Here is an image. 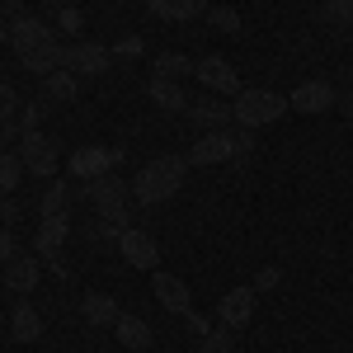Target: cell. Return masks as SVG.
<instances>
[{"mask_svg":"<svg viewBox=\"0 0 353 353\" xmlns=\"http://www.w3.org/2000/svg\"><path fill=\"white\" fill-rule=\"evenodd\" d=\"M43 99L48 104H76L81 99V76L76 71H52V76H43Z\"/></svg>","mask_w":353,"mask_h":353,"instance_id":"7402d4cb","label":"cell"},{"mask_svg":"<svg viewBox=\"0 0 353 353\" xmlns=\"http://www.w3.org/2000/svg\"><path fill=\"white\" fill-rule=\"evenodd\" d=\"M184 174H189V156L165 151L156 161H146L132 179V203L137 208H161L165 198H174V193L184 189Z\"/></svg>","mask_w":353,"mask_h":353,"instance_id":"6da1fadb","label":"cell"},{"mask_svg":"<svg viewBox=\"0 0 353 353\" xmlns=\"http://www.w3.org/2000/svg\"><path fill=\"white\" fill-rule=\"evenodd\" d=\"M146 94H151V104L165 113H189V94H184V85L174 81V76H161V71H151V81H146Z\"/></svg>","mask_w":353,"mask_h":353,"instance_id":"9a60e30c","label":"cell"},{"mask_svg":"<svg viewBox=\"0 0 353 353\" xmlns=\"http://www.w3.org/2000/svg\"><path fill=\"white\" fill-rule=\"evenodd\" d=\"M193 353H236V334L226 325H212L208 334H198V344H193Z\"/></svg>","mask_w":353,"mask_h":353,"instance_id":"cb8c5ba5","label":"cell"},{"mask_svg":"<svg viewBox=\"0 0 353 353\" xmlns=\"http://www.w3.org/2000/svg\"><path fill=\"white\" fill-rule=\"evenodd\" d=\"M19 109H24L19 90H14L10 81H0V123H5V128H14V118H19Z\"/></svg>","mask_w":353,"mask_h":353,"instance_id":"83f0119b","label":"cell"},{"mask_svg":"<svg viewBox=\"0 0 353 353\" xmlns=\"http://www.w3.org/2000/svg\"><path fill=\"white\" fill-rule=\"evenodd\" d=\"M57 28L76 38V33H81V28H85V14H81V10H76V5H57Z\"/></svg>","mask_w":353,"mask_h":353,"instance_id":"f546056e","label":"cell"},{"mask_svg":"<svg viewBox=\"0 0 353 353\" xmlns=\"http://www.w3.org/2000/svg\"><path fill=\"white\" fill-rule=\"evenodd\" d=\"M14 254H19V245H14V231H10V226H0V264H10Z\"/></svg>","mask_w":353,"mask_h":353,"instance_id":"d6a6232c","label":"cell"},{"mask_svg":"<svg viewBox=\"0 0 353 353\" xmlns=\"http://www.w3.org/2000/svg\"><path fill=\"white\" fill-rule=\"evenodd\" d=\"M203 19L217 28V33H241V10H236V5H212Z\"/></svg>","mask_w":353,"mask_h":353,"instance_id":"4316f807","label":"cell"},{"mask_svg":"<svg viewBox=\"0 0 353 353\" xmlns=\"http://www.w3.org/2000/svg\"><path fill=\"white\" fill-rule=\"evenodd\" d=\"M321 24L339 28V33L353 28V0H325V5H321Z\"/></svg>","mask_w":353,"mask_h":353,"instance_id":"d4e9b609","label":"cell"},{"mask_svg":"<svg viewBox=\"0 0 353 353\" xmlns=\"http://www.w3.org/2000/svg\"><path fill=\"white\" fill-rule=\"evenodd\" d=\"M10 221H14V203H10V198H0V226H10Z\"/></svg>","mask_w":353,"mask_h":353,"instance_id":"e575fe53","label":"cell"},{"mask_svg":"<svg viewBox=\"0 0 353 353\" xmlns=\"http://www.w3.org/2000/svg\"><path fill=\"white\" fill-rule=\"evenodd\" d=\"M151 292H156V301H161L170 316H179V321L193 311L189 283H184V278H174V273H161V269H156V273H151Z\"/></svg>","mask_w":353,"mask_h":353,"instance_id":"4fadbf2b","label":"cell"},{"mask_svg":"<svg viewBox=\"0 0 353 353\" xmlns=\"http://www.w3.org/2000/svg\"><path fill=\"white\" fill-rule=\"evenodd\" d=\"M278 283H283V269H278V264H264V269L254 273L250 288H254V292H269V288H278Z\"/></svg>","mask_w":353,"mask_h":353,"instance_id":"1f68e13d","label":"cell"},{"mask_svg":"<svg viewBox=\"0 0 353 353\" xmlns=\"http://www.w3.org/2000/svg\"><path fill=\"white\" fill-rule=\"evenodd\" d=\"M146 10H151L156 19H170V24H193V19L208 14L203 0H146Z\"/></svg>","mask_w":353,"mask_h":353,"instance_id":"44dd1931","label":"cell"},{"mask_svg":"<svg viewBox=\"0 0 353 353\" xmlns=\"http://www.w3.org/2000/svg\"><path fill=\"white\" fill-rule=\"evenodd\" d=\"M156 71L179 81V76H189V71H193V61H189L184 52H161V57H156Z\"/></svg>","mask_w":353,"mask_h":353,"instance_id":"f1b7e54d","label":"cell"},{"mask_svg":"<svg viewBox=\"0 0 353 353\" xmlns=\"http://www.w3.org/2000/svg\"><path fill=\"white\" fill-rule=\"evenodd\" d=\"M81 311H85V321H90L94 330H113V325H118V316H123V306H118L109 292H85Z\"/></svg>","mask_w":353,"mask_h":353,"instance_id":"ffe728a7","label":"cell"},{"mask_svg":"<svg viewBox=\"0 0 353 353\" xmlns=\"http://www.w3.org/2000/svg\"><path fill=\"white\" fill-rule=\"evenodd\" d=\"M339 109H344V113L353 118V94H344V99H339Z\"/></svg>","mask_w":353,"mask_h":353,"instance_id":"8d00e7d4","label":"cell"},{"mask_svg":"<svg viewBox=\"0 0 353 353\" xmlns=\"http://www.w3.org/2000/svg\"><path fill=\"white\" fill-rule=\"evenodd\" d=\"M81 193L90 198V208L99 212V221H104V226L128 231V193H132V184H128V179H118V174H99V179H85Z\"/></svg>","mask_w":353,"mask_h":353,"instance_id":"7a4b0ae2","label":"cell"},{"mask_svg":"<svg viewBox=\"0 0 353 353\" xmlns=\"http://www.w3.org/2000/svg\"><path fill=\"white\" fill-rule=\"evenodd\" d=\"M109 52H113V57H123V61H132V57H141V52H146V43H141L137 33H123V38H118V43L109 48Z\"/></svg>","mask_w":353,"mask_h":353,"instance_id":"4dcf8cb0","label":"cell"},{"mask_svg":"<svg viewBox=\"0 0 353 353\" xmlns=\"http://www.w3.org/2000/svg\"><path fill=\"white\" fill-rule=\"evenodd\" d=\"M5 141H19V128H5L0 123V156H5Z\"/></svg>","mask_w":353,"mask_h":353,"instance_id":"d590c367","label":"cell"},{"mask_svg":"<svg viewBox=\"0 0 353 353\" xmlns=\"http://www.w3.org/2000/svg\"><path fill=\"white\" fill-rule=\"evenodd\" d=\"M0 5H5V10H14V14H19V0H0Z\"/></svg>","mask_w":353,"mask_h":353,"instance_id":"f35d334b","label":"cell"},{"mask_svg":"<svg viewBox=\"0 0 353 353\" xmlns=\"http://www.w3.org/2000/svg\"><path fill=\"white\" fill-rule=\"evenodd\" d=\"M19 174H24V161L14 151H5L0 156V198H10V193L19 189Z\"/></svg>","mask_w":353,"mask_h":353,"instance_id":"484cf974","label":"cell"},{"mask_svg":"<svg viewBox=\"0 0 353 353\" xmlns=\"http://www.w3.org/2000/svg\"><path fill=\"white\" fill-rule=\"evenodd\" d=\"M118 254H123L132 269H151L156 273V264H161V245H156V236H151V231H137V226L118 231Z\"/></svg>","mask_w":353,"mask_h":353,"instance_id":"9c48e42d","label":"cell"},{"mask_svg":"<svg viewBox=\"0 0 353 353\" xmlns=\"http://www.w3.org/2000/svg\"><path fill=\"white\" fill-rule=\"evenodd\" d=\"M5 43H10V24L0 19V48H5Z\"/></svg>","mask_w":353,"mask_h":353,"instance_id":"74e56055","label":"cell"},{"mask_svg":"<svg viewBox=\"0 0 353 353\" xmlns=\"http://www.w3.org/2000/svg\"><path fill=\"white\" fill-rule=\"evenodd\" d=\"M10 43H14V52H33V48L57 43V33H52V24L38 19V14H14V19H10Z\"/></svg>","mask_w":353,"mask_h":353,"instance_id":"5bb4252c","label":"cell"},{"mask_svg":"<svg viewBox=\"0 0 353 353\" xmlns=\"http://www.w3.org/2000/svg\"><path fill=\"white\" fill-rule=\"evenodd\" d=\"M254 301H259V292H254L250 283L231 288V292H221V301H217V321H221L226 330H245L250 321H254Z\"/></svg>","mask_w":353,"mask_h":353,"instance_id":"30bf717a","label":"cell"},{"mask_svg":"<svg viewBox=\"0 0 353 353\" xmlns=\"http://www.w3.org/2000/svg\"><path fill=\"white\" fill-rule=\"evenodd\" d=\"M288 104L297 113H306V118H316V113H330L334 104H339V94H334V85L330 81H301L292 94H288Z\"/></svg>","mask_w":353,"mask_h":353,"instance_id":"7c38bea8","label":"cell"},{"mask_svg":"<svg viewBox=\"0 0 353 353\" xmlns=\"http://www.w3.org/2000/svg\"><path fill=\"white\" fill-rule=\"evenodd\" d=\"M189 118L203 128V132H217V128H236V109L221 104V99H193Z\"/></svg>","mask_w":353,"mask_h":353,"instance_id":"e0dca14e","label":"cell"},{"mask_svg":"<svg viewBox=\"0 0 353 353\" xmlns=\"http://www.w3.org/2000/svg\"><path fill=\"white\" fill-rule=\"evenodd\" d=\"M193 76H198V85H203V90L226 94V99H236V94L245 90V85H241V71H236L226 57H217V52L198 57V61H193Z\"/></svg>","mask_w":353,"mask_h":353,"instance_id":"277c9868","label":"cell"},{"mask_svg":"<svg viewBox=\"0 0 353 353\" xmlns=\"http://www.w3.org/2000/svg\"><path fill=\"white\" fill-rule=\"evenodd\" d=\"M38 212H71V184H66V179H48Z\"/></svg>","mask_w":353,"mask_h":353,"instance_id":"603a6c76","label":"cell"},{"mask_svg":"<svg viewBox=\"0 0 353 353\" xmlns=\"http://www.w3.org/2000/svg\"><path fill=\"white\" fill-rule=\"evenodd\" d=\"M66 71L99 81V76L113 71V52L104 43H94V38H76V43H66Z\"/></svg>","mask_w":353,"mask_h":353,"instance_id":"8992f818","label":"cell"},{"mask_svg":"<svg viewBox=\"0 0 353 353\" xmlns=\"http://www.w3.org/2000/svg\"><path fill=\"white\" fill-rule=\"evenodd\" d=\"M113 334H118V344H123L128 353H146L151 344H156V334H151V325H146L141 316H128V311L118 316V325H113Z\"/></svg>","mask_w":353,"mask_h":353,"instance_id":"d6986e66","label":"cell"},{"mask_svg":"<svg viewBox=\"0 0 353 353\" xmlns=\"http://www.w3.org/2000/svg\"><path fill=\"white\" fill-rule=\"evenodd\" d=\"M231 109H236V128L259 132V128L278 123L292 104H288V94H278V90H241V94L231 99Z\"/></svg>","mask_w":353,"mask_h":353,"instance_id":"3957f363","label":"cell"},{"mask_svg":"<svg viewBox=\"0 0 353 353\" xmlns=\"http://www.w3.org/2000/svg\"><path fill=\"white\" fill-rule=\"evenodd\" d=\"M123 165V151L118 146H76L71 151V161H66V170H71V179H99V174H113Z\"/></svg>","mask_w":353,"mask_h":353,"instance_id":"52a82bcc","label":"cell"},{"mask_svg":"<svg viewBox=\"0 0 353 353\" xmlns=\"http://www.w3.org/2000/svg\"><path fill=\"white\" fill-rule=\"evenodd\" d=\"M19 161H24V170L33 174V179H57V161H61V156H57L52 137L33 128V132L19 137Z\"/></svg>","mask_w":353,"mask_h":353,"instance_id":"5b68a950","label":"cell"},{"mask_svg":"<svg viewBox=\"0 0 353 353\" xmlns=\"http://www.w3.org/2000/svg\"><path fill=\"white\" fill-rule=\"evenodd\" d=\"M71 236V212H43L38 217V231H33V254H43V259H52V269L66 278V269L57 264V254H61V245Z\"/></svg>","mask_w":353,"mask_h":353,"instance_id":"ba28073f","label":"cell"},{"mask_svg":"<svg viewBox=\"0 0 353 353\" xmlns=\"http://www.w3.org/2000/svg\"><path fill=\"white\" fill-rule=\"evenodd\" d=\"M38 278H43V254H14L10 264H0V283H5V292L28 297V292L38 288Z\"/></svg>","mask_w":353,"mask_h":353,"instance_id":"8fae6325","label":"cell"},{"mask_svg":"<svg viewBox=\"0 0 353 353\" xmlns=\"http://www.w3.org/2000/svg\"><path fill=\"white\" fill-rule=\"evenodd\" d=\"M10 334H14V344H38V339H43V316H38V306L28 297L14 301V311H10Z\"/></svg>","mask_w":353,"mask_h":353,"instance_id":"2e32d148","label":"cell"},{"mask_svg":"<svg viewBox=\"0 0 353 353\" xmlns=\"http://www.w3.org/2000/svg\"><path fill=\"white\" fill-rule=\"evenodd\" d=\"M19 66H24L28 76H52V71H61L66 66V48L61 43H48V48H33V52H19Z\"/></svg>","mask_w":353,"mask_h":353,"instance_id":"ac0fdd59","label":"cell"},{"mask_svg":"<svg viewBox=\"0 0 353 353\" xmlns=\"http://www.w3.org/2000/svg\"><path fill=\"white\" fill-rule=\"evenodd\" d=\"M184 325H189L193 334H208V330H212V321H208V316H198V311H189V316H184Z\"/></svg>","mask_w":353,"mask_h":353,"instance_id":"836d02e7","label":"cell"},{"mask_svg":"<svg viewBox=\"0 0 353 353\" xmlns=\"http://www.w3.org/2000/svg\"><path fill=\"white\" fill-rule=\"evenodd\" d=\"M48 5H57V0H48Z\"/></svg>","mask_w":353,"mask_h":353,"instance_id":"ab89813d","label":"cell"}]
</instances>
